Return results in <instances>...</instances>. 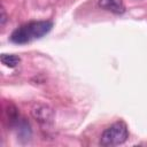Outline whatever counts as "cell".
<instances>
[{
  "mask_svg": "<svg viewBox=\"0 0 147 147\" xmlns=\"http://www.w3.org/2000/svg\"><path fill=\"white\" fill-rule=\"evenodd\" d=\"M53 28L51 21H33L15 29L10 34V41L17 45L28 44L47 34Z\"/></svg>",
  "mask_w": 147,
  "mask_h": 147,
  "instance_id": "1",
  "label": "cell"
},
{
  "mask_svg": "<svg viewBox=\"0 0 147 147\" xmlns=\"http://www.w3.org/2000/svg\"><path fill=\"white\" fill-rule=\"evenodd\" d=\"M7 22V14H6V10L3 8V6L0 7V25L3 26Z\"/></svg>",
  "mask_w": 147,
  "mask_h": 147,
  "instance_id": "6",
  "label": "cell"
},
{
  "mask_svg": "<svg viewBox=\"0 0 147 147\" xmlns=\"http://www.w3.org/2000/svg\"><path fill=\"white\" fill-rule=\"evenodd\" d=\"M129 138L127 125L123 121H117L108 126L101 134L100 145L105 147H111L124 144Z\"/></svg>",
  "mask_w": 147,
  "mask_h": 147,
  "instance_id": "2",
  "label": "cell"
},
{
  "mask_svg": "<svg viewBox=\"0 0 147 147\" xmlns=\"http://www.w3.org/2000/svg\"><path fill=\"white\" fill-rule=\"evenodd\" d=\"M0 61L2 64H5L8 68H15L21 62V59L15 54H1Z\"/></svg>",
  "mask_w": 147,
  "mask_h": 147,
  "instance_id": "5",
  "label": "cell"
},
{
  "mask_svg": "<svg viewBox=\"0 0 147 147\" xmlns=\"http://www.w3.org/2000/svg\"><path fill=\"white\" fill-rule=\"evenodd\" d=\"M31 115L37 122H39L41 124H49L53 122V118H54L53 109L49 106L44 105V103L36 105L31 109Z\"/></svg>",
  "mask_w": 147,
  "mask_h": 147,
  "instance_id": "3",
  "label": "cell"
},
{
  "mask_svg": "<svg viewBox=\"0 0 147 147\" xmlns=\"http://www.w3.org/2000/svg\"><path fill=\"white\" fill-rule=\"evenodd\" d=\"M98 6L107 11H110L116 15L125 13V5L123 0H99Z\"/></svg>",
  "mask_w": 147,
  "mask_h": 147,
  "instance_id": "4",
  "label": "cell"
}]
</instances>
